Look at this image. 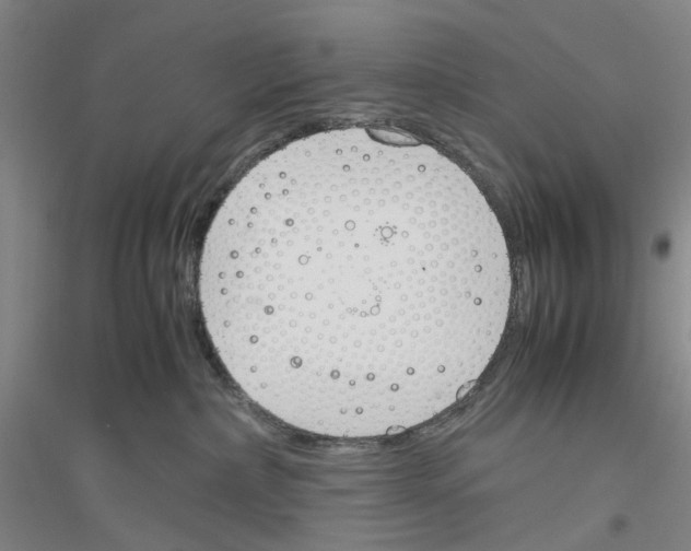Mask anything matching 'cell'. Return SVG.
<instances>
[{
  "mask_svg": "<svg viewBox=\"0 0 691 551\" xmlns=\"http://www.w3.org/2000/svg\"><path fill=\"white\" fill-rule=\"evenodd\" d=\"M511 292L503 230L471 177L363 128L255 165L199 267L231 377L280 421L331 437L399 433L452 406L493 356Z\"/></svg>",
  "mask_w": 691,
  "mask_h": 551,
  "instance_id": "cell-1",
  "label": "cell"
}]
</instances>
